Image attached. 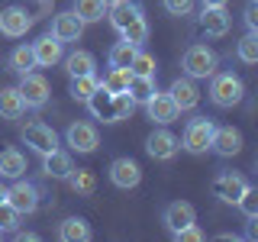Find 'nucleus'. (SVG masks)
Wrapping results in <instances>:
<instances>
[{
    "mask_svg": "<svg viewBox=\"0 0 258 242\" xmlns=\"http://www.w3.org/2000/svg\"><path fill=\"white\" fill-rule=\"evenodd\" d=\"M242 97H245V84H242V78L236 71H216L210 78V103L213 107L232 110L242 103Z\"/></svg>",
    "mask_w": 258,
    "mask_h": 242,
    "instance_id": "nucleus-1",
    "label": "nucleus"
},
{
    "mask_svg": "<svg viewBox=\"0 0 258 242\" xmlns=\"http://www.w3.org/2000/svg\"><path fill=\"white\" fill-rule=\"evenodd\" d=\"M181 71L187 78H194V81L213 78L216 71H220V55H216L210 45H204V42H190L187 48H184V55H181Z\"/></svg>",
    "mask_w": 258,
    "mask_h": 242,
    "instance_id": "nucleus-2",
    "label": "nucleus"
},
{
    "mask_svg": "<svg viewBox=\"0 0 258 242\" xmlns=\"http://www.w3.org/2000/svg\"><path fill=\"white\" fill-rule=\"evenodd\" d=\"M213 129L216 123L207 116H194L184 123V133H181V149L190 152V155H204L210 152V139H213Z\"/></svg>",
    "mask_w": 258,
    "mask_h": 242,
    "instance_id": "nucleus-3",
    "label": "nucleus"
},
{
    "mask_svg": "<svg viewBox=\"0 0 258 242\" xmlns=\"http://www.w3.org/2000/svg\"><path fill=\"white\" fill-rule=\"evenodd\" d=\"M20 139H23V145H26L29 152H36L39 158L48 155L52 149H58V133H55L48 123H42V119H29V123L20 129Z\"/></svg>",
    "mask_w": 258,
    "mask_h": 242,
    "instance_id": "nucleus-4",
    "label": "nucleus"
},
{
    "mask_svg": "<svg viewBox=\"0 0 258 242\" xmlns=\"http://www.w3.org/2000/svg\"><path fill=\"white\" fill-rule=\"evenodd\" d=\"M39 197H42V188L36 181H29V177H16L7 188V204L23 216H32L39 210Z\"/></svg>",
    "mask_w": 258,
    "mask_h": 242,
    "instance_id": "nucleus-5",
    "label": "nucleus"
},
{
    "mask_svg": "<svg viewBox=\"0 0 258 242\" xmlns=\"http://www.w3.org/2000/svg\"><path fill=\"white\" fill-rule=\"evenodd\" d=\"M64 142L78 155H91V152H97V145H100V133H97L94 123L75 119V123H68V129H64Z\"/></svg>",
    "mask_w": 258,
    "mask_h": 242,
    "instance_id": "nucleus-6",
    "label": "nucleus"
},
{
    "mask_svg": "<svg viewBox=\"0 0 258 242\" xmlns=\"http://www.w3.org/2000/svg\"><path fill=\"white\" fill-rule=\"evenodd\" d=\"M20 94L23 100H26V110H42L48 103V97H52V87H48V81L42 75H36V71H29V75H20Z\"/></svg>",
    "mask_w": 258,
    "mask_h": 242,
    "instance_id": "nucleus-7",
    "label": "nucleus"
},
{
    "mask_svg": "<svg viewBox=\"0 0 258 242\" xmlns=\"http://www.w3.org/2000/svg\"><path fill=\"white\" fill-rule=\"evenodd\" d=\"M145 152H149V158H155V161H171L177 152H181V139L161 126L145 139Z\"/></svg>",
    "mask_w": 258,
    "mask_h": 242,
    "instance_id": "nucleus-8",
    "label": "nucleus"
},
{
    "mask_svg": "<svg viewBox=\"0 0 258 242\" xmlns=\"http://www.w3.org/2000/svg\"><path fill=\"white\" fill-rule=\"evenodd\" d=\"M110 181H113V188H119V191H133V188H139V181H142V168H139V161L136 158H113L110 161Z\"/></svg>",
    "mask_w": 258,
    "mask_h": 242,
    "instance_id": "nucleus-9",
    "label": "nucleus"
},
{
    "mask_svg": "<svg viewBox=\"0 0 258 242\" xmlns=\"http://www.w3.org/2000/svg\"><path fill=\"white\" fill-rule=\"evenodd\" d=\"M245 188H248V181H245V174H239V171H220L213 177V194L223 204H239V197L245 194Z\"/></svg>",
    "mask_w": 258,
    "mask_h": 242,
    "instance_id": "nucleus-10",
    "label": "nucleus"
},
{
    "mask_svg": "<svg viewBox=\"0 0 258 242\" xmlns=\"http://www.w3.org/2000/svg\"><path fill=\"white\" fill-rule=\"evenodd\" d=\"M145 116H149L155 126H168V123H174V119L181 116V110H177V103L171 100L168 91H155V97L145 103Z\"/></svg>",
    "mask_w": 258,
    "mask_h": 242,
    "instance_id": "nucleus-11",
    "label": "nucleus"
},
{
    "mask_svg": "<svg viewBox=\"0 0 258 242\" xmlns=\"http://www.w3.org/2000/svg\"><path fill=\"white\" fill-rule=\"evenodd\" d=\"M32 55H36V68H55L64 58V42L55 39L52 32H45L32 42Z\"/></svg>",
    "mask_w": 258,
    "mask_h": 242,
    "instance_id": "nucleus-12",
    "label": "nucleus"
},
{
    "mask_svg": "<svg viewBox=\"0 0 258 242\" xmlns=\"http://www.w3.org/2000/svg\"><path fill=\"white\" fill-rule=\"evenodd\" d=\"M32 26V13L23 10V7H4L0 10V32H4L7 39H20L26 36V29Z\"/></svg>",
    "mask_w": 258,
    "mask_h": 242,
    "instance_id": "nucleus-13",
    "label": "nucleus"
},
{
    "mask_svg": "<svg viewBox=\"0 0 258 242\" xmlns=\"http://www.w3.org/2000/svg\"><path fill=\"white\" fill-rule=\"evenodd\" d=\"M210 152L220 158H232L242 152V133L236 126H216L213 139H210Z\"/></svg>",
    "mask_w": 258,
    "mask_h": 242,
    "instance_id": "nucleus-14",
    "label": "nucleus"
},
{
    "mask_svg": "<svg viewBox=\"0 0 258 242\" xmlns=\"http://www.w3.org/2000/svg\"><path fill=\"white\" fill-rule=\"evenodd\" d=\"M161 223H165V229L174 236L177 229L197 223V210H194V204H187V200H171V204L165 207V213H161Z\"/></svg>",
    "mask_w": 258,
    "mask_h": 242,
    "instance_id": "nucleus-15",
    "label": "nucleus"
},
{
    "mask_svg": "<svg viewBox=\"0 0 258 242\" xmlns=\"http://www.w3.org/2000/svg\"><path fill=\"white\" fill-rule=\"evenodd\" d=\"M55 39H61V42H78L81 32H84V23H81V16L75 10H64V13H55L52 16V26H48Z\"/></svg>",
    "mask_w": 258,
    "mask_h": 242,
    "instance_id": "nucleus-16",
    "label": "nucleus"
},
{
    "mask_svg": "<svg viewBox=\"0 0 258 242\" xmlns=\"http://www.w3.org/2000/svg\"><path fill=\"white\" fill-rule=\"evenodd\" d=\"M168 94H171V100L177 103V110H181V113L197 110V103H200V91H197V84H194V78H187V75L174 78L171 87H168Z\"/></svg>",
    "mask_w": 258,
    "mask_h": 242,
    "instance_id": "nucleus-17",
    "label": "nucleus"
},
{
    "mask_svg": "<svg viewBox=\"0 0 258 242\" xmlns=\"http://www.w3.org/2000/svg\"><path fill=\"white\" fill-rule=\"evenodd\" d=\"M197 20H200V29H204L207 36H213V39L226 36V32H229V26H232V16H229V10H226V7H204Z\"/></svg>",
    "mask_w": 258,
    "mask_h": 242,
    "instance_id": "nucleus-18",
    "label": "nucleus"
},
{
    "mask_svg": "<svg viewBox=\"0 0 258 242\" xmlns=\"http://www.w3.org/2000/svg\"><path fill=\"white\" fill-rule=\"evenodd\" d=\"M42 171L45 177H55V181H68V174L75 171V158L64 149H52L48 155H42Z\"/></svg>",
    "mask_w": 258,
    "mask_h": 242,
    "instance_id": "nucleus-19",
    "label": "nucleus"
},
{
    "mask_svg": "<svg viewBox=\"0 0 258 242\" xmlns=\"http://www.w3.org/2000/svg\"><path fill=\"white\" fill-rule=\"evenodd\" d=\"M84 107L91 110V116H94V119H100V123H116V110H113V94H110L103 84L97 87L91 97H87Z\"/></svg>",
    "mask_w": 258,
    "mask_h": 242,
    "instance_id": "nucleus-20",
    "label": "nucleus"
},
{
    "mask_svg": "<svg viewBox=\"0 0 258 242\" xmlns=\"http://www.w3.org/2000/svg\"><path fill=\"white\" fill-rule=\"evenodd\" d=\"M145 10H142V4H133V0H116V4H110L107 7V16H110V26L116 29V32H123L133 20H139Z\"/></svg>",
    "mask_w": 258,
    "mask_h": 242,
    "instance_id": "nucleus-21",
    "label": "nucleus"
},
{
    "mask_svg": "<svg viewBox=\"0 0 258 242\" xmlns=\"http://www.w3.org/2000/svg\"><path fill=\"white\" fill-rule=\"evenodd\" d=\"M55 236L61 242H91V223L84 220V216H64L58 223V229H55Z\"/></svg>",
    "mask_w": 258,
    "mask_h": 242,
    "instance_id": "nucleus-22",
    "label": "nucleus"
},
{
    "mask_svg": "<svg viewBox=\"0 0 258 242\" xmlns=\"http://www.w3.org/2000/svg\"><path fill=\"white\" fill-rule=\"evenodd\" d=\"M26 171H29V165H26V155H23L20 149H4L0 152V177L16 181V177H23Z\"/></svg>",
    "mask_w": 258,
    "mask_h": 242,
    "instance_id": "nucleus-23",
    "label": "nucleus"
},
{
    "mask_svg": "<svg viewBox=\"0 0 258 242\" xmlns=\"http://www.w3.org/2000/svg\"><path fill=\"white\" fill-rule=\"evenodd\" d=\"M64 71H68V78H81V75H97V58L87 48H78V52L64 55Z\"/></svg>",
    "mask_w": 258,
    "mask_h": 242,
    "instance_id": "nucleus-24",
    "label": "nucleus"
},
{
    "mask_svg": "<svg viewBox=\"0 0 258 242\" xmlns=\"http://www.w3.org/2000/svg\"><path fill=\"white\" fill-rule=\"evenodd\" d=\"M23 113H26V100L20 87H0V119H20Z\"/></svg>",
    "mask_w": 258,
    "mask_h": 242,
    "instance_id": "nucleus-25",
    "label": "nucleus"
},
{
    "mask_svg": "<svg viewBox=\"0 0 258 242\" xmlns=\"http://www.w3.org/2000/svg\"><path fill=\"white\" fill-rule=\"evenodd\" d=\"M7 68L10 71H16V75H29L32 68H36V55H32V42L26 45H16L10 55H7Z\"/></svg>",
    "mask_w": 258,
    "mask_h": 242,
    "instance_id": "nucleus-26",
    "label": "nucleus"
},
{
    "mask_svg": "<svg viewBox=\"0 0 258 242\" xmlns=\"http://www.w3.org/2000/svg\"><path fill=\"white\" fill-rule=\"evenodd\" d=\"M136 52H139V45L126 42V39L113 42L110 52H107V68H129V65H133V58H136Z\"/></svg>",
    "mask_w": 258,
    "mask_h": 242,
    "instance_id": "nucleus-27",
    "label": "nucleus"
},
{
    "mask_svg": "<svg viewBox=\"0 0 258 242\" xmlns=\"http://www.w3.org/2000/svg\"><path fill=\"white\" fill-rule=\"evenodd\" d=\"M68 188L78 194V197H91L97 191V174L87 171V168H75V171L68 174Z\"/></svg>",
    "mask_w": 258,
    "mask_h": 242,
    "instance_id": "nucleus-28",
    "label": "nucleus"
},
{
    "mask_svg": "<svg viewBox=\"0 0 258 242\" xmlns=\"http://www.w3.org/2000/svg\"><path fill=\"white\" fill-rule=\"evenodd\" d=\"M97 87H100V78H97V75H81V78H71L68 94H71V100L87 103V97H91Z\"/></svg>",
    "mask_w": 258,
    "mask_h": 242,
    "instance_id": "nucleus-29",
    "label": "nucleus"
},
{
    "mask_svg": "<svg viewBox=\"0 0 258 242\" xmlns=\"http://www.w3.org/2000/svg\"><path fill=\"white\" fill-rule=\"evenodd\" d=\"M78 16H81V23H100L103 16H107V4L103 0H75V7H71Z\"/></svg>",
    "mask_w": 258,
    "mask_h": 242,
    "instance_id": "nucleus-30",
    "label": "nucleus"
},
{
    "mask_svg": "<svg viewBox=\"0 0 258 242\" xmlns=\"http://www.w3.org/2000/svg\"><path fill=\"white\" fill-rule=\"evenodd\" d=\"M129 81H133V71L129 68H107L103 78H100V84L107 87L110 94H123V91H129Z\"/></svg>",
    "mask_w": 258,
    "mask_h": 242,
    "instance_id": "nucleus-31",
    "label": "nucleus"
},
{
    "mask_svg": "<svg viewBox=\"0 0 258 242\" xmlns=\"http://www.w3.org/2000/svg\"><path fill=\"white\" fill-rule=\"evenodd\" d=\"M155 91H158V87H155V78H139V75H133V81H129V94H133V100L142 103V107L152 100V97H155Z\"/></svg>",
    "mask_w": 258,
    "mask_h": 242,
    "instance_id": "nucleus-32",
    "label": "nucleus"
},
{
    "mask_svg": "<svg viewBox=\"0 0 258 242\" xmlns=\"http://www.w3.org/2000/svg\"><path fill=\"white\" fill-rule=\"evenodd\" d=\"M236 55H239V62H245V65H258V32L248 29L245 36L236 42Z\"/></svg>",
    "mask_w": 258,
    "mask_h": 242,
    "instance_id": "nucleus-33",
    "label": "nucleus"
},
{
    "mask_svg": "<svg viewBox=\"0 0 258 242\" xmlns=\"http://www.w3.org/2000/svg\"><path fill=\"white\" fill-rule=\"evenodd\" d=\"M119 36H123L126 42H133V45H139V48H142L145 42H149V20H145V13L139 16V20L129 23V26L119 32Z\"/></svg>",
    "mask_w": 258,
    "mask_h": 242,
    "instance_id": "nucleus-34",
    "label": "nucleus"
},
{
    "mask_svg": "<svg viewBox=\"0 0 258 242\" xmlns=\"http://www.w3.org/2000/svg\"><path fill=\"white\" fill-rule=\"evenodd\" d=\"M129 71L133 75H139V78H155L158 75V62H155V55H149V52H136V58H133V65H129Z\"/></svg>",
    "mask_w": 258,
    "mask_h": 242,
    "instance_id": "nucleus-35",
    "label": "nucleus"
},
{
    "mask_svg": "<svg viewBox=\"0 0 258 242\" xmlns=\"http://www.w3.org/2000/svg\"><path fill=\"white\" fill-rule=\"evenodd\" d=\"M20 223H23V213H16L10 204H0V232H4V236L16 232V229H20Z\"/></svg>",
    "mask_w": 258,
    "mask_h": 242,
    "instance_id": "nucleus-36",
    "label": "nucleus"
},
{
    "mask_svg": "<svg viewBox=\"0 0 258 242\" xmlns=\"http://www.w3.org/2000/svg\"><path fill=\"white\" fill-rule=\"evenodd\" d=\"M136 107H139V103L133 100V94H129V91L113 94V110H116V123H119V119H129V116L136 113Z\"/></svg>",
    "mask_w": 258,
    "mask_h": 242,
    "instance_id": "nucleus-37",
    "label": "nucleus"
},
{
    "mask_svg": "<svg viewBox=\"0 0 258 242\" xmlns=\"http://www.w3.org/2000/svg\"><path fill=\"white\" fill-rule=\"evenodd\" d=\"M236 207L242 210V216H258V188H252V184H248Z\"/></svg>",
    "mask_w": 258,
    "mask_h": 242,
    "instance_id": "nucleus-38",
    "label": "nucleus"
},
{
    "mask_svg": "<svg viewBox=\"0 0 258 242\" xmlns=\"http://www.w3.org/2000/svg\"><path fill=\"white\" fill-rule=\"evenodd\" d=\"M174 239H177V242H204V239H207V232L200 229L197 223H190V226H184V229H177V232H174Z\"/></svg>",
    "mask_w": 258,
    "mask_h": 242,
    "instance_id": "nucleus-39",
    "label": "nucleus"
},
{
    "mask_svg": "<svg viewBox=\"0 0 258 242\" xmlns=\"http://www.w3.org/2000/svg\"><path fill=\"white\" fill-rule=\"evenodd\" d=\"M165 10L171 16H190L194 13V0H161Z\"/></svg>",
    "mask_w": 258,
    "mask_h": 242,
    "instance_id": "nucleus-40",
    "label": "nucleus"
},
{
    "mask_svg": "<svg viewBox=\"0 0 258 242\" xmlns=\"http://www.w3.org/2000/svg\"><path fill=\"white\" fill-rule=\"evenodd\" d=\"M242 20H245V26L252 29V32H258V0H248V4H245Z\"/></svg>",
    "mask_w": 258,
    "mask_h": 242,
    "instance_id": "nucleus-41",
    "label": "nucleus"
},
{
    "mask_svg": "<svg viewBox=\"0 0 258 242\" xmlns=\"http://www.w3.org/2000/svg\"><path fill=\"white\" fill-rule=\"evenodd\" d=\"M245 232H242V236L245 239H252V242H258V216H245Z\"/></svg>",
    "mask_w": 258,
    "mask_h": 242,
    "instance_id": "nucleus-42",
    "label": "nucleus"
},
{
    "mask_svg": "<svg viewBox=\"0 0 258 242\" xmlns=\"http://www.w3.org/2000/svg\"><path fill=\"white\" fill-rule=\"evenodd\" d=\"M13 236H16V239H20V242H36V239H39V236H36V232H20V229H16V232H13Z\"/></svg>",
    "mask_w": 258,
    "mask_h": 242,
    "instance_id": "nucleus-43",
    "label": "nucleus"
},
{
    "mask_svg": "<svg viewBox=\"0 0 258 242\" xmlns=\"http://www.w3.org/2000/svg\"><path fill=\"white\" fill-rule=\"evenodd\" d=\"M200 4H204V7H226L229 0H200Z\"/></svg>",
    "mask_w": 258,
    "mask_h": 242,
    "instance_id": "nucleus-44",
    "label": "nucleus"
},
{
    "mask_svg": "<svg viewBox=\"0 0 258 242\" xmlns=\"http://www.w3.org/2000/svg\"><path fill=\"white\" fill-rule=\"evenodd\" d=\"M0 204H7V184H4V177H0Z\"/></svg>",
    "mask_w": 258,
    "mask_h": 242,
    "instance_id": "nucleus-45",
    "label": "nucleus"
},
{
    "mask_svg": "<svg viewBox=\"0 0 258 242\" xmlns=\"http://www.w3.org/2000/svg\"><path fill=\"white\" fill-rule=\"evenodd\" d=\"M103 4H107V7H110V4H116V0H103Z\"/></svg>",
    "mask_w": 258,
    "mask_h": 242,
    "instance_id": "nucleus-46",
    "label": "nucleus"
},
{
    "mask_svg": "<svg viewBox=\"0 0 258 242\" xmlns=\"http://www.w3.org/2000/svg\"><path fill=\"white\" fill-rule=\"evenodd\" d=\"M0 239H4V232H0Z\"/></svg>",
    "mask_w": 258,
    "mask_h": 242,
    "instance_id": "nucleus-47",
    "label": "nucleus"
}]
</instances>
